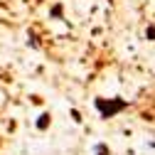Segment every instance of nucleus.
<instances>
[{
  "instance_id": "nucleus-5",
  "label": "nucleus",
  "mask_w": 155,
  "mask_h": 155,
  "mask_svg": "<svg viewBox=\"0 0 155 155\" xmlns=\"http://www.w3.org/2000/svg\"><path fill=\"white\" fill-rule=\"evenodd\" d=\"M148 40H155V27H150V30H148Z\"/></svg>"
},
{
  "instance_id": "nucleus-2",
  "label": "nucleus",
  "mask_w": 155,
  "mask_h": 155,
  "mask_svg": "<svg viewBox=\"0 0 155 155\" xmlns=\"http://www.w3.org/2000/svg\"><path fill=\"white\" fill-rule=\"evenodd\" d=\"M47 121H49V116L45 113V116H40V123H37V126H40V128H47Z\"/></svg>"
},
{
  "instance_id": "nucleus-3",
  "label": "nucleus",
  "mask_w": 155,
  "mask_h": 155,
  "mask_svg": "<svg viewBox=\"0 0 155 155\" xmlns=\"http://www.w3.org/2000/svg\"><path fill=\"white\" fill-rule=\"evenodd\" d=\"M96 153H99V155H108V150H106V145H96Z\"/></svg>"
},
{
  "instance_id": "nucleus-1",
  "label": "nucleus",
  "mask_w": 155,
  "mask_h": 155,
  "mask_svg": "<svg viewBox=\"0 0 155 155\" xmlns=\"http://www.w3.org/2000/svg\"><path fill=\"white\" fill-rule=\"evenodd\" d=\"M96 108H99V113L104 116V118H111V116H116L118 111H123V108H128V101H123V99H116V101H106V99H96Z\"/></svg>"
},
{
  "instance_id": "nucleus-4",
  "label": "nucleus",
  "mask_w": 155,
  "mask_h": 155,
  "mask_svg": "<svg viewBox=\"0 0 155 155\" xmlns=\"http://www.w3.org/2000/svg\"><path fill=\"white\" fill-rule=\"evenodd\" d=\"M52 15H54V17H59V15H62V5H57V8L52 10Z\"/></svg>"
}]
</instances>
